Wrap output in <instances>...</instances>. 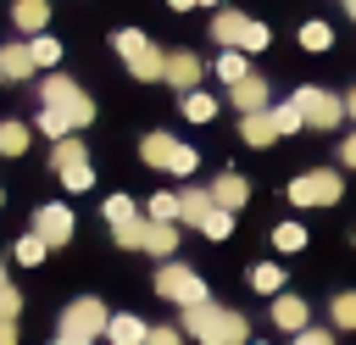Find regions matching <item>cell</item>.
Wrapping results in <instances>:
<instances>
[{"instance_id":"f546056e","label":"cell","mask_w":356,"mask_h":345,"mask_svg":"<svg viewBox=\"0 0 356 345\" xmlns=\"http://www.w3.org/2000/svg\"><path fill=\"white\" fill-rule=\"evenodd\" d=\"M145 228H150V217H134L128 228H111V239H117L122 250H145Z\"/></svg>"},{"instance_id":"9c48e42d","label":"cell","mask_w":356,"mask_h":345,"mask_svg":"<svg viewBox=\"0 0 356 345\" xmlns=\"http://www.w3.org/2000/svg\"><path fill=\"white\" fill-rule=\"evenodd\" d=\"M295 106H300L306 128H339V122H345V100H339V95H328V89H300V95H295Z\"/></svg>"},{"instance_id":"60d3db41","label":"cell","mask_w":356,"mask_h":345,"mask_svg":"<svg viewBox=\"0 0 356 345\" xmlns=\"http://www.w3.org/2000/svg\"><path fill=\"white\" fill-rule=\"evenodd\" d=\"M0 345H17V323L11 317H0Z\"/></svg>"},{"instance_id":"7a4b0ae2","label":"cell","mask_w":356,"mask_h":345,"mask_svg":"<svg viewBox=\"0 0 356 345\" xmlns=\"http://www.w3.org/2000/svg\"><path fill=\"white\" fill-rule=\"evenodd\" d=\"M39 106L67 111V122H72V128H89V122H95V100H89L67 72H44V83H39Z\"/></svg>"},{"instance_id":"f6af8a7d","label":"cell","mask_w":356,"mask_h":345,"mask_svg":"<svg viewBox=\"0 0 356 345\" xmlns=\"http://www.w3.org/2000/svg\"><path fill=\"white\" fill-rule=\"evenodd\" d=\"M345 11H350V22H356V0H345Z\"/></svg>"},{"instance_id":"f1b7e54d","label":"cell","mask_w":356,"mask_h":345,"mask_svg":"<svg viewBox=\"0 0 356 345\" xmlns=\"http://www.w3.org/2000/svg\"><path fill=\"white\" fill-rule=\"evenodd\" d=\"M200 234H206V239H228V234H234V211L211 206V211H206V223H200Z\"/></svg>"},{"instance_id":"1f68e13d","label":"cell","mask_w":356,"mask_h":345,"mask_svg":"<svg viewBox=\"0 0 356 345\" xmlns=\"http://www.w3.org/2000/svg\"><path fill=\"white\" fill-rule=\"evenodd\" d=\"M300 45H306V50H328V45H334V28H328V22H300Z\"/></svg>"},{"instance_id":"ab89813d","label":"cell","mask_w":356,"mask_h":345,"mask_svg":"<svg viewBox=\"0 0 356 345\" xmlns=\"http://www.w3.org/2000/svg\"><path fill=\"white\" fill-rule=\"evenodd\" d=\"M339 161H345V167H356V134H350V139L339 145Z\"/></svg>"},{"instance_id":"ee69618b","label":"cell","mask_w":356,"mask_h":345,"mask_svg":"<svg viewBox=\"0 0 356 345\" xmlns=\"http://www.w3.org/2000/svg\"><path fill=\"white\" fill-rule=\"evenodd\" d=\"M345 117H356V89H350V95H345Z\"/></svg>"},{"instance_id":"83f0119b","label":"cell","mask_w":356,"mask_h":345,"mask_svg":"<svg viewBox=\"0 0 356 345\" xmlns=\"http://www.w3.org/2000/svg\"><path fill=\"white\" fill-rule=\"evenodd\" d=\"M134 217H139V206H134L128 195H111V200H106V223H111V228H128Z\"/></svg>"},{"instance_id":"3957f363","label":"cell","mask_w":356,"mask_h":345,"mask_svg":"<svg viewBox=\"0 0 356 345\" xmlns=\"http://www.w3.org/2000/svg\"><path fill=\"white\" fill-rule=\"evenodd\" d=\"M111 45H117V56L128 61V72H134L139 83H156V78L167 72V50H156V45H150L139 28H122Z\"/></svg>"},{"instance_id":"f35d334b","label":"cell","mask_w":356,"mask_h":345,"mask_svg":"<svg viewBox=\"0 0 356 345\" xmlns=\"http://www.w3.org/2000/svg\"><path fill=\"white\" fill-rule=\"evenodd\" d=\"M289 345H334V334H328V328H300Z\"/></svg>"},{"instance_id":"c3c4849f","label":"cell","mask_w":356,"mask_h":345,"mask_svg":"<svg viewBox=\"0 0 356 345\" xmlns=\"http://www.w3.org/2000/svg\"><path fill=\"white\" fill-rule=\"evenodd\" d=\"M0 206H6V189H0Z\"/></svg>"},{"instance_id":"74e56055","label":"cell","mask_w":356,"mask_h":345,"mask_svg":"<svg viewBox=\"0 0 356 345\" xmlns=\"http://www.w3.org/2000/svg\"><path fill=\"white\" fill-rule=\"evenodd\" d=\"M145 345H184V328H150Z\"/></svg>"},{"instance_id":"d590c367","label":"cell","mask_w":356,"mask_h":345,"mask_svg":"<svg viewBox=\"0 0 356 345\" xmlns=\"http://www.w3.org/2000/svg\"><path fill=\"white\" fill-rule=\"evenodd\" d=\"M267 22H250V33H245V56H256V50H267Z\"/></svg>"},{"instance_id":"9a60e30c","label":"cell","mask_w":356,"mask_h":345,"mask_svg":"<svg viewBox=\"0 0 356 345\" xmlns=\"http://www.w3.org/2000/svg\"><path fill=\"white\" fill-rule=\"evenodd\" d=\"M211 200H217L222 211H239V206L250 200V184H245L239 172H217V184H211Z\"/></svg>"},{"instance_id":"7c38bea8","label":"cell","mask_w":356,"mask_h":345,"mask_svg":"<svg viewBox=\"0 0 356 345\" xmlns=\"http://www.w3.org/2000/svg\"><path fill=\"white\" fill-rule=\"evenodd\" d=\"M245 33H250V17L245 11H217L211 17V39L222 50H245Z\"/></svg>"},{"instance_id":"ffe728a7","label":"cell","mask_w":356,"mask_h":345,"mask_svg":"<svg viewBox=\"0 0 356 345\" xmlns=\"http://www.w3.org/2000/svg\"><path fill=\"white\" fill-rule=\"evenodd\" d=\"M0 72H6V78H33V72H39V67H33V56H28V45H22V39H17V45H6V50H0Z\"/></svg>"},{"instance_id":"52a82bcc","label":"cell","mask_w":356,"mask_h":345,"mask_svg":"<svg viewBox=\"0 0 356 345\" xmlns=\"http://www.w3.org/2000/svg\"><path fill=\"white\" fill-rule=\"evenodd\" d=\"M339 195H345V184H339L334 167H312V172H300V178L289 184V200H295V206H334Z\"/></svg>"},{"instance_id":"5bb4252c","label":"cell","mask_w":356,"mask_h":345,"mask_svg":"<svg viewBox=\"0 0 356 345\" xmlns=\"http://www.w3.org/2000/svg\"><path fill=\"white\" fill-rule=\"evenodd\" d=\"M11 22H17V33H44V22H50V0H11Z\"/></svg>"},{"instance_id":"484cf974","label":"cell","mask_w":356,"mask_h":345,"mask_svg":"<svg viewBox=\"0 0 356 345\" xmlns=\"http://www.w3.org/2000/svg\"><path fill=\"white\" fill-rule=\"evenodd\" d=\"M184 117H189V122H211V117H217V100L200 95V89H189V95H184Z\"/></svg>"},{"instance_id":"d6a6232c","label":"cell","mask_w":356,"mask_h":345,"mask_svg":"<svg viewBox=\"0 0 356 345\" xmlns=\"http://www.w3.org/2000/svg\"><path fill=\"white\" fill-rule=\"evenodd\" d=\"M273 245H278V250H300V245H306V228H300V223H278V228H273Z\"/></svg>"},{"instance_id":"8fae6325","label":"cell","mask_w":356,"mask_h":345,"mask_svg":"<svg viewBox=\"0 0 356 345\" xmlns=\"http://www.w3.org/2000/svg\"><path fill=\"white\" fill-rule=\"evenodd\" d=\"M200 72H206V67H200V56H195V50H167V72H161V78H167L178 95L200 89Z\"/></svg>"},{"instance_id":"8992f818","label":"cell","mask_w":356,"mask_h":345,"mask_svg":"<svg viewBox=\"0 0 356 345\" xmlns=\"http://www.w3.org/2000/svg\"><path fill=\"white\" fill-rule=\"evenodd\" d=\"M139 156H145L150 167H161V172H178V178L195 172V150L178 145L172 134H145V139H139Z\"/></svg>"},{"instance_id":"30bf717a","label":"cell","mask_w":356,"mask_h":345,"mask_svg":"<svg viewBox=\"0 0 356 345\" xmlns=\"http://www.w3.org/2000/svg\"><path fill=\"white\" fill-rule=\"evenodd\" d=\"M72 228H78V223H72V211H67L61 200H50V206H39V211H33V234H39L50 250H61V245L72 239Z\"/></svg>"},{"instance_id":"ba28073f","label":"cell","mask_w":356,"mask_h":345,"mask_svg":"<svg viewBox=\"0 0 356 345\" xmlns=\"http://www.w3.org/2000/svg\"><path fill=\"white\" fill-rule=\"evenodd\" d=\"M106 323H111V312H106L95 295H78V300L61 312V334H83V339H100V334H106Z\"/></svg>"},{"instance_id":"e575fe53","label":"cell","mask_w":356,"mask_h":345,"mask_svg":"<svg viewBox=\"0 0 356 345\" xmlns=\"http://www.w3.org/2000/svg\"><path fill=\"white\" fill-rule=\"evenodd\" d=\"M150 223H178V195H150Z\"/></svg>"},{"instance_id":"b9f144b4","label":"cell","mask_w":356,"mask_h":345,"mask_svg":"<svg viewBox=\"0 0 356 345\" xmlns=\"http://www.w3.org/2000/svg\"><path fill=\"white\" fill-rule=\"evenodd\" d=\"M50 345H95V339H83V334H56Z\"/></svg>"},{"instance_id":"e0dca14e","label":"cell","mask_w":356,"mask_h":345,"mask_svg":"<svg viewBox=\"0 0 356 345\" xmlns=\"http://www.w3.org/2000/svg\"><path fill=\"white\" fill-rule=\"evenodd\" d=\"M145 334H150V323L134 317V312H117V317L106 323V339H111V345H145Z\"/></svg>"},{"instance_id":"d6986e66","label":"cell","mask_w":356,"mask_h":345,"mask_svg":"<svg viewBox=\"0 0 356 345\" xmlns=\"http://www.w3.org/2000/svg\"><path fill=\"white\" fill-rule=\"evenodd\" d=\"M239 139H245V145H273V139H278L273 111H245V117H239Z\"/></svg>"},{"instance_id":"8d00e7d4","label":"cell","mask_w":356,"mask_h":345,"mask_svg":"<svg viewBox=\"0 0 356 345\" xmlns=\"http://www.w3.org/2000/svg\"><path fill=\"white\" fill-rule=\"evenodd\" d=\"M17 312H22V289H11V284H6V289H0V317H11V323H17Z\"/></svg>"},{"instance_id":"d4e9b609","label":"cell","mask_w":356,"mask_h":345,"mask_svg":"<svg viewBox=\"0 0 356 345\" xmlns=\"http://www.w3.org/2000/svg\"><path fill=\"white\" fill-rule=\"evenodd\" d=\"M245 72H250V61H245V50H222V56H217V78H222V83H239Z\"/></svg>"},{"instance_id":"7402d4cb","label":"cell","mask_w":356,"mask_h":345,"mask_svg":"<svg viewBox=\"0 0 356 345\" xmlns=\"http://www.w3.org/2000/svg\"><path fill=\"white\" fill-rule=\"evenodd\" d=\"M22 150H28V122L6 117L0 122V156H22Z\"/></svg>"},{"instance_id":"ac0fdd59","label":"cell","mask_w":356,"mask_h":345,"mask_svg":"<svg viewBox=\"0 0 356 345\" xmlns=\"http://www.w3.org/2000/svg\"><path fill=\"white\" fill-rule=\"evenodd\" d=\"M211 206H217V200H211V189H178V223H189V228H200Z\"/></svg>"},{"instance_id":"277c9868","label":"cell","mask_w":356,"mask_h":345,"mask_svg":"<svg viewBox=\"0 0 356 345\" xmlns=\"http://www.w3.org/2000/svg\"><path fill=\"white\" fill-rule=\"evenodd\" d=\"M156 295H161V300H178V306H200V300H211L206 284H200V273L184 267V262H161V267H156Z\"/></svg>"},{"instance_id":"681fc988","label":"cell","mask_w":356,"mask_h":345,"mask_svg":"<svg viewBox=\"0 0 356 345\" xmlns=\"http://www.w3.org/2000/svg\"><path fill=\"white\" fill-rule=\"evenodd\" d=\"M0 83H6V72H0Z\"/></svg>"},{"instance_id":"4316f807","label":"cell","mask_w":356,"mask_h":345,"mask_svg":"<svg viewBox=\"0 0 356 345\" xmlns=\"http://www.w3.org/2000/svg\"><path fill=\"white\" fill-rule=\"evenodd\" d=\"M273 111V128H278V139L284 134H295V128H306V117H300V106L295 100H284V106H267Z\"/></svg>"},{"instance_id":"4dcf8cb0","label":"cell","mask_w":356,"mask_h":345,"mask_svg":"<svg viewBox=\"0 0 356 345\" xmlns=\"http://www.w3.org/2000/svg\"><path fill=\"white\" fill-rule=\"evenodd\" d=\"M44 256H50V245H44L39 234H22V239H17V262H22V267H39Z\"/></svg>"},{"instance_id":"603a6c76","label":"cell","mask_w":356,"mask_h":345,"mask_svg":"<svg viewBox=\"0 0 356 345\" xmlns=\"http://www.w3.org/2000/svg\"><path fill=\"white\" fill-rule=\"evenodd\" d=\"M250 289H261V295H278V289H284V267H278V262H261V267H250Z\"/></svg>"},{"instance_id":"6da1fadb","label":"cell","mask_w":356,"mask_h":345,"mask_svg":"<svg viewBox=\"0 0 356 345\" xmlns=\"http://www.w3.org/2000/svg\"><path fill=\"white\" fill-rule=\"evenodd\" d=\"M184 334L200 339V345H250V323L217 300H200V306H184Z\"/></svg>"},{"instance_id":"5b68a950","label":"cell","mask_w":356,"mask_h":345,"mask_svg":"<svg viewBox=\"0 0 356 345\" xmlns=\"http://www.w3.org/2000/svg\"><path fill=\"white\" fill-rule=\"evenodd\" d=\"M50 167L61 172V184L72 189V195H83L89 184H95V167H89V150H83V139H56V150H50Z\"/></svg>"},{"instance_id":"bcb514c9","label":"cell","mask_w":356,"mask_h":345,"mask_svg":"<svg viewBox=\"0 0 356 345\" xmlns=\"http://www.w3.org/2000/svg\"><path fill=\"white\" fill-rule=\"evenodd\" d=\"M0 289H6V262H0Z\"/></svg>"},{"instance_id":"2e32d148","label":"cell","mask_w":356,"mask_h":345,"mask_svg":"<svg viewBox=\"0 0 356 345\" xmlns=\"http://www.w3.org/2000/svg\"><path fill=\"white\" fill-rule=\"evenodd\" d=\"M273 323H278L284 334L312 328V323H306V300H300V295H273Z\"/></svg>"},{"instance_id":"cb8c5ba5","label":"cell","mask_w":356,"mask_h":345,"mask_svg":"<svg viewBox=\"0 0 356 345\" xmlns=\"http://www.w3.org/2000/svg\"><path fill=\"white\" fill-rule=\"evenodd\" d=\"M28 56H33V67H56V61H61V45H56L50 33H33V39H28Z\"/></svg>"},{"instance_id":"7dc6e473","label":"cell","mask_w":356,"mask_h":345,"mask_svg":"<svg viewBox=\"0 0 356 345\" xmlns=\"http://www.w3.org/2000/svg\"><path fill=\"white\" fill-rule=\"evenodd\" d=\"M200 6H222V0H200Z\"/></svg>"},{"instance_id":"836d02e7","label":"cell","mask_w":356,"mask_h":345,"mask_svg":"<svg viewBox=\"0 0 356 345\" xmlns=\"http://www.w3.org/2000/svg\"><path fill=\"white\" fill-rule=\"evenodd\" d=\"M334 328H356V289L334 295Z\"/></svg>"},{"instance_id":"4fadbf2b","label":"cell","mask_w":356,"mask_h":345,"mask_svg":"<svg viewBox=\"0 0 356 345\" xmlns=\"http://www.w3.org/2000/svg\"><path fill=\"white\" fill-rule=\"evenodd\" d=\"M228 100L239 106V117H245V111H267V78L245 72L239 83H228Z\"/></svg>"},{"instance_id":"44dd1931","label":"cell","mask_w":356,"mask_h":345,"mask_svg":"<svg viewBox=\"0 0 356 345\" xmlns=\"http://www.w3.org/2000/svg\"><path fill=\"white\" fill-rule=\"evenodd\" d=\"M145 250L167 262V256L178 250V228H172V223H150V228H145Z\"/></svg>"},{"instance_id":"7bdbcfd3","label":"cell","mask_w":356,"mask_h":345,"mask_svg":"<svg viewBox=\"0 0 356 345\" xmlns=\"http://www.w3.org/2000/svg\"><path fill=\"white\" fill-rule=\"evenodd\" d=\"M167 6H172V11H189V6H200V0H167Z\"/></svg>"}]
</instances>
